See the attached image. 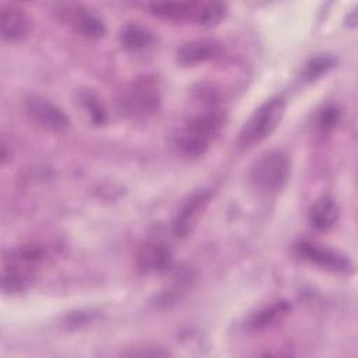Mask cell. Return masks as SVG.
<instances>
[{"label": "cell", "instance_id": "6da1fadb", "mask_svg": "<svg viewBox=\"0 0 358 358\" xmlns=\"http://www.w3.org/2000/svg\"><path fill=\"white\" fill-rule=\"evenodd\" d=\"M148 8L164 20L207 27L220 22L227 11L225 4L218 1H155Z\"/></svg>", "mask_w": 358, "mask_h": 358}, {"label": "cell", "instance_id": "7a4b0ae2", "mask_svg": "<svg viewBox=\"0 0 358 358\" xmlns=\"http://www.w3.org/2000/svg\"><path fill=\"white\" fill-rule=\"evenodd\" d=\"M285 113V101L273 96L263 102L242 126L236 144L242 150H249L267 138L280 124Z\"/></svg>", "mask_w": 358, "mask_h": 358}, {"label": "cell", "instance_id": "3957f363", "mask_svg": "<svg viewBox=\"0 0 358 358\" xmlns=\"http://www.w3.org/2000/svg\"><path fill=\"white\" fill-rule=\"evenodd\" d=\"M289 159L285 152L271 150L263 152L252 165L249 180L252 187L262 194H274L282 190L289 176Z\"/></svg>", "mask_w": 358, "mask_h": 358}, {"label": "cell", "instance_id": "277c9868", "mask_svg": "<svg viewBox=\"0 0 358 358\" xmlns=\"http://www.w3.org/2000/svg\"><path fill=\"white\" fill-rule=\"evenodd\" d=\"M222 117L215 110L204 112L192 117L186 122L179 134H176L175 143L179 151L186 157L203 155L220 131Z\"/></svg>", "mask_w": 358, "mask_h": 358}, {"label": "cell", "instance_id": "5b68a950", "mask_svg": "<svg viewBox=\"0 0 358 358\" xmlns=\"http://www.w3.org/2000/svg\"><path fill=\"white\" fill-rule=\"evenodd\" d=\"M57 18L81 36L95 39L105 34L102 18L90 7L83 4H60L56 7Z\"/></svg>", "mask_w": 358, "mask_h": 358}, {"label": "cell", "instance_id": "8992f818", "mask_svg": "<svg viewBox=\"0 0 358 358\" xmlns=\"http://www.w3.org/2000/svg\"><path fill=\"white\" fill-rule=\"evenodd\" d=\"M159 99V91L155 81L148 77H143L133 83L129 90L124 98V108L130 115L144 117L158 110Z\"/></svg>", "mask_w": 358, "mask_h": 358}, {"label": "cell", "instance_id": "52a82bcc", "mask_svg": "<svg viewBox=\"0 0 358 358\" xmlns=\"http://www.w3.org/2000/svg\"><path fill=\"white\" fill-rule=\"evenodd\" d=\"M28 116L43 129L60 131L69 126V116L53 102L43 96L31 95L24 102Z\"/></svg>", "mask_w": 358, "mask_h": 358}, {"label": "cell", "instance_id": "ba28073f", "mask_svg": "<svg viewBox=\"0 0 358 358\" xmlns=\"http://www.w3.org/2000/svg\"><path fill=\"white\" fill-rule=\"evenodd\" d=\"M298 253L312 264H316L322 268L334 271V273H350L352 271L351 260L323 245L313 242H302L298 245Z\"/></svg>", "mask_w": 358, "mask_h": 358}, {"label": "cell", "instance_id": "9c48e42d", "mask_svg": "<svg viewBox=\"0 0 358 358\" xmlns=\"http://www.w3.org/2000/svg\"><path fill=\"white\" fill-rule=\"evenodd\" d=\"M137 268L144 274L164 273L172 264V252L169 246L159 241L144 243L136 256Z\"/></svg>", "mask_w": 358, "mask_h": 358}, {"label": "cell", "instance_id": "30bf717a", "mask_svg": "<svg viewBox=\"0 0 358 358\" xmlns=\"http://www.w3.org/2000/svg\"><path fill=\"white\" fill-rule=\"evenodd\" d=\"M0 27L3 39L8 42H17L27 38L32 28L27 13L14 4H1Z\"/></svg>", "mask_w": 358, "mask_h": 358}, {"label": "cell", "instance_id": "8fae6325", "mask_svg": "<svg viewBox=\"0 0 358 358\" xmlns=\"http://www.w3.org/2000/svg\"><path fill=\"white\" fill-rule=\"evenodd\" d=\"M208 201H210V193L201 192L194 194L185 203V206L178 213L172 225L173 234L178 238H185L193 231L200 217L203 215V211L206 210Z\"/></svg>", "mask_w": 358, "mask_h": 358}, {"label": "cell", "instance_id": "7c38bea8", "mask_svg": "<svg viewBox=\"0 0 358 358\" xmlns=\"http://www.w3.org/2000/svg\"><path fill=\"white\" fill-rule=\"evenodd\" d=\"M221 46L213 39H194L183 43L176 52V60L182 66H196L218 56Z\"/></svg>", "mask_w": 358, "mask_h": 358}, {"label": "cell", "instance_id": "4fadbf2b", "mask_svg": "<svg viewBox=\"0 0 358 358\" xmlns=\"http://www.w3.org/2000/svg\"><path fill=\"white\" fill-rule=\"evenodd\" d=\"M338 217V207L331 197L323 196L317 199L309 210V221L313 228L326 231L333 227Z\"/></svg>", "mask_w": 358, "mask_h": 358}, {"label": "cell", "instance_id": "5bb4252c", "mask_svg": "<svg viewBox=\"0 0 358 358\" xmlns=\"http://www.w3.org/2000/svg\"><path fill=\"white\" fill-rule=\"evenodd\" d=\"M120 42L130 52H141L151 45L152 36L144 27L130 22L122 28Z\"/></svg>", "mask_w": 358, "mask_h": 358}, {"label": "cell", "instance_id": "9a60e30c", "mask_svg": "<svg viewBox=\"0 0 358 358\" xmlns=\"http://www.w3.org/2000/svg\"><path fill=\"white\" fill-rule=\"evenodd\" d=\"M287 310H288V305L285 302H275V303L259 310L257 313H255L249 322L250 327H253V329L266 327V326L274 323Z\"/></svg>", "mask_w": 358, "mask_h": 358}, {"label": "cell", "instance_id": "2e32d148", "mask_svg": "<svg viewBox=\"0 0 358 358\" xmlns=\"http://www.w3.org/2000/svg\"><path fill=\"white\" fill-rule=\"evenodd\" d=\"M83 101H84L87 109L90 110L88 113L91 115V117H92V120H94L95 123H102V122H105V110L102 109V106L99 105L98 99H96L92 94H87V95L83 98Z\"/></svg>", "mask_w": 358, "mask_h": 358}, {"label": "cell", "instance_id": "e0dca14e", "mask_svg": "<svg viewBox=\"0 0 358 358\" xmlns=\"http://www.w3.org/2000/svg\"><path fill=\"white\" fill-rule=\"evenodd\" d=\"M331 59L329 57H320V59H316L313 60L309 66H308V76L312 78V77H316L322 73H324L330 66H331Z\"/></svg>", "mask_w": 358, "mask_h": 358}]
</instances>
